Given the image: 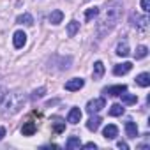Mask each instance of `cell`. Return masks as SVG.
I'll return each instance as SVG.
<instances>
[{"instance_id": "6da1fadb", "label": "cell", "mask_w": 150, "mask_h": 150, "mask_svg": "<svg viewBox=\"0 0 150 150\" xmlns=\"http://www.w3.org/2000/svg\"><path fill=\"white\" fill-rule=\"evenodd\" d=\"M120 14H122V4H120V0H113V2L106 4V14L97 23V34H99V37H103V35H106L108 32L113 30V27L120 20Z\"/></svg>"}, {"instance_id": "7a4b0ae2", "label": "cell", "mask_w": 150, "mask_h": 150, "mask_svg": "<svg viewBox=\"0 0 150 150\" xmlns=\"http://www.w3.org/2000/svg\"><path fill=\"white\" fill-rule=\"evenodd\" d=\"M23 106H25V96L18 90L6 92L4 99L0 101V111L4 115H16Z\"/></svg>"}, {"instance_id": "3957f363", "label": "cell", "mask_w": 150, "mask_h": 150, "mask_svg": "<svg viewBox=\"0 0 150 150\" xmlns=\"http://www.w3.org/2000/svg\"><path fill=\"white\" fill-rule=\"evenodd\" d=\"M104 106H106V99H104V97L92 99V101H88V104H87V111H88L90 115H94V113H99Z\"/></svg>"}, {"instance_id": "277c9868", "label": "cell", "mask_w": 150, "mask_h": 150, "mask_svg": "<svg viewBox=\"0 0 150 150\" xmlns=\"http://www.w3.org/2000/svg\"><path fill=\"white\" fill-rule=\"evenodd\" d=\"M131 23H132V27L134 28H138V30H146V27H148V18L146 16H139V14H132L131 16Z\"/></svg>"}, {"instance_id": "5b68a950", "label": "cell", "mask_w": 150, "mask_h": 150, "mask_svg": "<svg viewBox=\"0 0 150 150\" xmlns=\"http://www.w3.org/2000/svg\"><path fill=\"white\" fill-rule=\"evenodd\" d=\"M64 87H65L67 92H76V90H80V88L85 87V80H83V78H72V80H69Z\"/></svg>"}, {"instance_id": "8992f818", "label": "cell", "mask_w": 150, "mask_h": 150, "mask_svg": "<svg viewBox=\"0 0 150 150\" xmlns=\"http://www.w3.org/2000/svg\"><path fill=\"white\" fill-rule=\"evenodd\" d=\"M13 44H14V48H23L25 44H27V34L23 32V30H18V32H14V35H13Z\"/></svg>"}, {"instance_id": "52a82bcc", "label": "cell", "mask_w": 150, "mask_h": 150, "mask_svg": "<svg viewBox=\"0 0 150 150\" xmlns=\"http://www.w3.org/2000/svg\"><path fill=\"white\" fill-rule=\"evenodd\" d=\"M127 90V87L125 85H113V87H108V88H104L103 90V94L104 96H110V97H117V96H120L122 92H125Z\"/></svg>"}, {"instance_id": "ba28073f", "label": "cell", "mask_w": 150, "mask_h": 150, "mask_svg": "<svg viewBox=\"0 0 150 150\" xmlns=\"http://www.w3.org/2000/svg\"><path fill=\"white\" fill-rule=\"evenodd\" d=\"M131 69H132V64L131 62H124V64H118V65L113 67V74L115 76H124V74H127Z\"/></svg>"}, {"instance_id": "9c48e42d", "label": "cell", "mask_w": 150, "mask_h": 150, "mask_svg": "<svg viewBox=\"0 0 150 150\" xmlns=\"http://www.w3.org/2000/svg\"><path fill=\"white\" fill-rule=\"evenodd\" d=\"M51 129H53V132H57V134L64 132V131H65V120H62L60 117H53V118H51Z\"/></svg>"}, {"instance_id": "30bf717a", "label": "cell", "mask_w": 150, "mask_h": 150, "mask_svg": "<svg viewBox=\"0 0 150 150\" xmlns=\"http://www.w3.org/2000/svg\"><path fill=\"white\" fill-rule=\"evenodd\" d=\"M81 120V110L80 108H71L69 115H67V122L69 124H78Z\"/></svg>"}, {"instance_id": "8fae6325", "label": "cell", "mask_w": 150, "mask_h": 150, "mask_svg": "<svg viewBox=\"0 0 150 150\" xmlns=\"http://www.w3.org/2000/svg\"><path fill=\"white\" fill-rule=\"evenodd\" d=\"M104 76V64L101 62V60H97L96 64H94V71H92V78L94 80H101Z\"/></svg>"}, {"instance_id": "7c38bea8", "label": "cell", "mask_w": 150, "mask_h": 150, "mask_svg": "<svg viewBox=\"0 0 150 150\" xmlns=\"http://www.w3.org/2000/svg\"><path fill=\"white\" fill-rule=\"evenodd\" d=\"M103 136H104L106 139H115V138L118 136V129H117V125H113V124L106 125L104 131H103Z\"/></svg>"}, {"instance_id": "4fadbf2b", "label": "cell", "mask_w": 150, "mask_h": 150, "mask_svg": "<svg viewBox=\"0 0 150 150\" xmlns=\"http://www.w3.org/2000/svg\"><path fill=\"white\" fill-rule=\"evenodd\" d=\"M101 122H103V120H101V117H97V115L94 113V115H92V117L88 118V122H87V129H88V131H94V132H96V131L99 129Z\"/></svg>"}, {"instance_id": "5bb4252c", "label": "cell", "mask_w": 150, "mask_h": 150, "mask_svg": "<svg viewBox=\"0 0 150 150\" xmlns=\"http://www.w3.org/2000/svg\"><path fill=\"white\" fill-rule=\"evenodd\" d=\"M35 131H37V125H35V122H32V120L25 122L23 127H21V134H23V136H32Z\"/></svg>"}, {"instance_id": "9a60e30c", "label": "cell", "mask_w": 150, "mask_h": 150, "mask_svg": "<svg viewBox=\"0 0 150 150\" xmlns=\"http://www.w3.org/2000/svg\"><path fill=\"white\" fill-rule=\"evenodd\" d=\"M125 134H127V138H136L138 136V125H136V122H132V120L125 122Z\"/></svg>"}, {"instance_id": "2e32d148", "label": "cell", "mask_w": 150, "mask_h": 150, "mask_svg": "<svg viewBox=\"0 0 150 150\" xmlns=\"http://www.w3.org/2000/svg\"><path fill=\"white\" fill-rule=\"evenodd\" d=\"M16 23H20V25H27V27H32V25H34V18H32V14L23 13V14H20V16L16 18Z\"/></svg>"}, {"instance_id": "e0dca14e", "label": "cell", "mask_w": 150, "mask_h": 150, "mask_svg": "<svg viewBox=\"0 0 150 150\" xmlns=\"http://www.w3.org/2000/svg\"><path fill=\"white\" fill-rule=\"evenodd\" d=\"M136 83L139 85V87H148L150 85V74L148 72H141V74H138L136 76Z\"/></svg>"}, {"instance_id": "ac0fdd59", "label": "cell", "mask_w": 150, "mask_h": 150, "mask_svg": "<svg viewBox=\"0 0 150 150\" xmlns=\"http://www.w3.org/2000/svg\"><path fill=\"white\" fill-rule=\"evenodd\" d=\"M48 20H50L51 25H58V23H62V20H64V13L57 9V11H53V13L48 16Z\"/></svg>"}, {"instance_id": "d6986e66", "label": "cell", "mask_w": 150, "mask_h": 150, "mask_svg": "<svg viewBox=\"0 0 150 150\" xmlns=\"http://www.w3.org/2000/svg\"><path fill=\"white\" fill-rule=\"evenodd\" d=\"M80 146H81V141H80L78 136H71L67 139V143H65V148L67 150H74V148H80Z\"/></svg>"}, {"instance_id": "ffe728a7", "label": "cell", "mask_w": 150, "mask_h": 150, "mask_svg": "<svg viewBox=\"0 0 150 150\" xmlns=\"http://www.w3.org/2000/svg\"><path fill=\"white\" fill-rule=\"evenodd\" d=\"M117 55H118V57H127V55H129V44H127V41L118 42V46H117Z\"/></svg>"}, {"instance_id": "44dd1931", "label": "cell", "mask_w": 150, "mask_h": 150, "mask_svg": "<svg viewBox=\"0 0 150 150\" xmlns=\"http://www.w3.org/2000/svg\"><path fill=\"white\" fill-rule=\"evenodd\" d=\"M120 97H122V103H124V104H134V103L138 101V97H136L134 94H127V90L122 92Z\"/></svg>"}, {"instance_id": "7402d4cb", "label": "cell", "mask_w": 150, "mask_h": 150, "mask_svg": "<svg viewBox=\"0 0 150 150\" xmlns=\"http://www.w3.org/2000/svg\"><path fill=\"white\" fill-rule=\"evenodd\" d=\"M80 30V23L76 21V20H72L69 25H67V35L69 37H72V35H76V32Z\"/></svg>"}, {"instance_id": "603a6c76", "label": "cell", "mask_w": 150, "mask_h": 150, "mask_svg": "<svg viewBox=\"0 0 150 150\" xmlns=\"http://www.w3.org/2000/svg\"><path fill=\"white\" fill-rule=\"evenodd\" d=\"M108 113H110V117H120V115L124 113V106L117 103V104L110 106V111H108Z\"/></svg>"}, {"instance_id": "cb8c5ba5", "label": "cell", "mask_w": 150, "mask_h": 150, "mask_svg": "<svg viewBox=\"0 0 150 150\" xmlns=\"http://www.w3.org/2000/svg\"><path fill=\"white\" fill-rule=\"evenodd\" d=\"M99 16V7H90V9H87V13H85V20L87 21H92L94 18H97Z\"/></svg>"}, {"instance_id": "d4e9b609", "label": "cell", "mask_w": 150, "mask_h": 150, "mask_svg": "<svg viewBox=\"0 0 150 150\" xmlns=\"http://www.w3.org/2000/svg\"><path fill=\"white\" fill-rule=\"evenodd\" d=\"M146 55H148V48H146V46H139V48L136 50V53H134V58L139 60V58H145Z\"/></svg>"}, {"instance_id": "484cf974", "label": "cell", "mask_w": 150, "mask_h": 150, "mask_svg": "<svg viewBox=\"0 0 150 150\" xmlns=\"http://www.w3.org/2000/svg\"><path fill=\"white\" fill-rule=\"evenodd\" d=\"M44 92H46V88H44V87H41V88H37V90H34V92H32L30 99H32V101H37V99H41V97L44 96Z\"/></svg>"}, {"instance_id": "4316f807", "label": "cell", "mask_w": 150, "mask_h": 150, "mask_svg": "<svg viewBox=\"0 0 150 150\" xmlns=\"http://www.w3.org/2000/svg\"><path fill=\"white\" fill-rule=\"evenodd\" d=\"M141 9H143L145 13L150 11V0H141Z\"/></svg>"}, {"instance_id": "83f0119b", "label": "cell", "mask_w": 150, "mask_h": 150, "mask_svg": "<svg viewBox=\"0 0 150 150\" xmlns=\"http://www.w3.org/2000/svg\"><path fill=\"white\" fill-rule=\"evenodd\" d=\"M117 145H118V148H122V150H129V145H127L125 141H118Z\"/></svg>"}, {"instance_id": "f1b7e54d", "label": "cell", "mask_w": 150, "mask_h": 150, "mask_svg": "<svg viewBox=\"0 0 150 150\" xmlns=\"http://www.w3.org/2000/svg\"><path fill=\"white\" fill-rule=\"evenodd\" d=\"M6 92H7V90H6V87H2V85H0V101H2V99H4V96H6Z\"/></svg>"}, {"instance_id": "f546056e", "label": "cell", "mask_w": 150, "mask_h": 150, "mask_svg": "<svg viewBox=\"0 0 150 150\" xmlns=\"http://www.w3.org/2000/svg\"><path fill=\"white\" fill-rule=\"evenodd\" d=\"M83 146H85V148H94V150L97 148V145H96V143H92V141H90V143H85Z\"/></svg>"}, {"instance_id": "4dcf8cb0", "label": "cell", "mask_w": 150, "mask_h": 150, "mask_svg": "<svg viewBox=\"0 0 150 150\" xmlns=\"http://www.w3.org/2000/svg\"><path fill=\"white\" fill-rule=\"evenodd\" d=\"M4 136H6V129H4V127H0V139H2Z\"/></svg>"}, {"instance_id": "1f68e13d", "label": "cell", "mask_w": 150, "mask_h": 150, "mask_svg": "<svg viewBox=\"0 0 150 150\" xmlns=\"http://www.w3.org/2000/svg\"><path fill=\"white\" fill-rule=\"evenodd\" d=\"M85 2H90V0H85Z\"/></svg>"}]
</instances>
